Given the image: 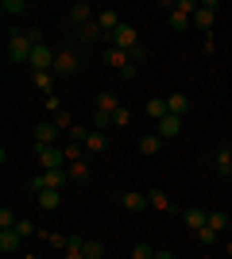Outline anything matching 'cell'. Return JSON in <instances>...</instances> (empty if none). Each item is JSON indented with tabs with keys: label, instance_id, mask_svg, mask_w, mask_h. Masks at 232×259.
<instances>
[{
	"label": "cell",
	"instance_id": "7c38bea8",
	"mask_svg": "<svg viewBox=\"0 0 232 259\" xmlns=\"http://www.w3.org/2000/svg\"><path fill=\"white\" fill-rule=\"evenodd\" d=\"M147 205L159 209V213H182V209L170 201V194H166V190H147Z\"/></svg>",
	"mask_w": 232,
	"mask_h": 259
},
{
	"label": "cell",
	"instance_id": "4dcf8cb0",
	"mask_svg": "<svg viewBox=\"0 0 232 259\" xmlns=\"http://www.w3.org/2000/svg\"><path fill=\"white\" fill-rule=\"evenodd\" d=\"M0 12H4V16H23V12H27V4H23V0H4V4H0Z\"/></svg>",
	"mask_w": 232,
	"mask_h": 259
},
{
	"label": "cell",
	"instance_id": "8fae6325",
	"mask_svg": "<svg viewBox=\"0 0 232 259\" xmlns=\"http://www.w3.org/2000/svg\"><path fill=\"white\" fill-rule=\"evenodd\" d=\"M116 201H120L124 213H144V209H151V205H147V194H135V190H128V194H116Z\"/></svg>",
	"mask_w": 232,
	"mask_h": 259
},
{
	"label": "cell",
	"instance_id": "74e56055",
	"mask_svg": "<svg viewBox=\"0 0 232 259\" xmlns=\"http://www.w3.org/2000/svg\"><path fill=\"white\" fill-rule=\"evenodd\" d=\"M23 35L31 39V47H43V27H23Z\"/></svg>",
	"mask_w": 232,
	"mask_h": 259
},
{
	"label": "cell",
	"instance_id": "ba28073f",
	"mask_svg": "<svg viewBox=\"0 0 232 259\" xmlns=\"http://www.w3.org/2000/svg\"><path fill=\"white\" fill-rule=\"evenodd\" d=\"M194 12H198V4H190V0H178L174 12H170V31H186L190 23H194Z\"/></svg>",
	"mask_w": 232,
	"mask_h": 259
},
{
	"label": "cell",
	"instance_id": "83f0119b",
	"mask_svg": "<svg viewBox=\"0 0 232 259\" xmlns=\"http://www.w3.org/2000/svg\"><path fill=\"white\" fill-rule=\"evenodd\" d=\"M232 225V217H224L221 209H209V228H217V232H228Z\"/></svg>",
	"mask_w": 232,
	"mask_h": 259
},
{
	"label": "cell",
	"instance_id": "44dd1931",
	"mask_svg": "<svg viewBox=\"0 0 232 259\" xmlns=\"http://www.w3.org/2000/svg\"><path fill=\"white\" fill-rule=\"evenodd\" d=\"M93 108H101V112H109V116H112V112L120 108V97H116L112 89H101V93H97V105H93Z\"/></svg>",
	"mask_w": 232,
	"mask_h": 259
},
{
	"label": "cell",
	"instance_id": "4fadbf2b",
	"mask_svg": "<svg viewBox=\"0 0 232 259\" xmlns=\"http://www.w3.org/2000/svg\"><path fill=\"white\" fill-rule=\"evenodd\" d=\"M101 58H105V66H112L116 74H120L124 66L132 62V54H128V51H120V47H105V51H101Z\"/></svg>",
	"mask_w": 232,
	"mask_h": 259
},
{
	"label": "cell",
	"instance_id": "8d00e7d4",
	"mask_svg": "<svg viewBox=\"0 0 232 259\" xmlns=\"http://www.w3.org/2000/svg\"><path fill=\"white\" fill-rule=\"evenodd\" d=\"M43 108H51V112L58 116V112H62V101H58V93H47V97H43Z\"/></svg>",
	"mask_w": 232,
	"mask_h": 259
},
{
	"label": "cell",
	"instance_id": "b9f144b4",
	"mask_svg": "<svg viewBox=\"0 0 232 259\" xmlns=\"http://www.w3.org/2000/svg\"><path fill=\"white\" fill-rule=\"evenodd\" d=\"M132 62H135V66H140V62H147V47H144V43H140V47L132 51Z\"/></svg>",
	"mask_w": 232,
	"mask_h": 259
},
{
	"label": "cell",
	"instance_id": "d6986e66",
	"mask_svg": "<svg viewBox=\"0 0 232 259\" xmlns=\"http://www.w3.org/2000/svg\"><path fill=\"white\" fill-rule=\"evenodd\" d=\"M97 23H101V31H105V35H112L124 20H120V12H116V8H105V12L97 16Z\"/></svg>",
	"mask_w": 232,
	"mask_h": 259
},
{
	"label": "cell",
	"instance_id": "f546056e",
	"mask_svg": "<svg viewBox=\"0 0 232 259\" xmlns=\"http://www.w3.org/2000/svg\"><path fill=\"white\" fill-rule=\"evenodd\" d=\"M109 128H112V116L101 112V108H93V132H109Z\"/></svg>",
	"mask_w": 232,
	"mask_h": 259
},
{
	"label": "cell",
	"instance_id": "30bf717a",
	"mask_svg": "<svg viewBox=\"0 0 232 259\" xmlns=\"http://www.w3.org/2000/svg\"><path fill=\"white\" fill-rule=\"evenodd\" d=\"M62 128H58L55 120H47V124H35V147H55Z\"/></svg>",
	"mask_w": 232,
	"mask_h": 259
},
{
	"label": "cell",
	"instance_id": "6da1fadb",
	"mask_svg": "<svg viewBox=\"0 0 232 259\" xmlns=\"http://www.w3.org/2000/svg\"><path fill=\"white\" fill-rule=\"evenodd\" d=\"M70 43H74L77 54H81V51H89V47H97V43H109V35L101 31V23L93 20V23H81V27L70 35Z\"/></svg>",
	"mask_w": 232,
	"mask_h": 259
},
{
	"label": "cell",
	"instance_id": "60d3db41",
	"mask_svg": "<svg viewBox=\"0 0 232 259\" xmlns=\"http://www.w3.org/2000/svg\"><path fill=\"white\" fill-rule=\"evenodd\" d=\"M217 51V39H213V35H201V54H213Z\"/></svg>",
	"mask_w": 232,
	"mask_h": 259
},
{
	"label": "cell",
	"instance_id": "5b68a950",
	"mask_svg": "<svg viewBox=\"0 0 232 259\" xmlns=\"http://www.w3.org/2000/svg\"><path fill=\"white\" fill-rule=\"evenodd\" d=\"M217 12H221V4H217V0H205V4H198V12H194V27H198L201 35H213Z\"/></svg>",
	"mask_w": 232,
	"mask_h": 259
},
{
	"label": "cell",
	"instance_id": "ac0fdd59",
	"mask_svg": "<svg viewBox=\"0 0 232 259\" xmlns=\"http://www.w3.org/2000/svg\"><path fill=\"white\" fill-rule=\"evenodd\" d=\"M101 151H109V132H89L85 155H101Z\"/></svg>",
	"mask_w": 232,
	"mask_h": 259
},
{
	"label": "cell",
	"instance_id": "52a82bcc",
	"mask_svg": "<svg viewBox=\"0 0 232 259\" xmlns=\"http://www.w3.org/2000/svg\"><path fill=\"white\" fill-rule=\"evenodd\" d=\"M109 47H120V51L132 54L135 47H140V35H135V27H132V23H120V27L109 35Z\"/></svg>",
	"mask_w": 232,
	"mask_h": 259
},
{
	"label": "cell",
	"instance_id": "8992f818",
	"mask_svg": "<svg viewBox=\"0 0 232 259\" xmlns=\"http://www.w3.org/2000/svg\"><path fill=\"white\" fill-rule=\"evenodd\" d=\"M35 155H39V166H43V170H62V166H66L62 143H55V147H35Z\"/></svg>",
	"mask_w": 232,
	"mask_h": 259
},
{
	"label": "cell",
	"instance_id": "9a60e30c",
	"mask_svg": "<svg viewBox=\"0 0 232 259\" xmlns=\"http://www.w3.org/2000/svg\"><path fill=\"white\" fill-rule=\"evenodd\" d=\"M182 221H186V228H205L209 225V209H198V205H190V209H182Z\"/></svg>",
	"mask_w": 232,
	"mask_h": 259
},
{
	"label": "cell",
	"instance_id": "7bdbcfd3",
	"mask_svg": "<svg viewBox=\"0 0 232 259\" xmlns=\"http://www.w3.org/2000/svg\"><path fill=\"white\" fill-rule=\"evenodd\" d=\"M62 259H85V251H81V248H66V255H62Z\"/></svg>",
	"mask_w": 232,
	"mask_h": 259
},
{
	"label": "cell",
	"instance_id": "d6a6232c",
	"mask_svg": "<svg viewBox=\"0 0 232 259\" xmlns=\"http://www.w3.org/2000/svg\"><path fill=\"white\" fill-rule=\"evenodd\" d=\"M128 120H132V112H128V108H116V112H112V128H128Z\"/></svg>",
	"mask_w": 232,
	"mask_h": 259
},
{
	"label": "cell",
	"instance_id": "ffe728a7",
	"mask_svg": "<svg viewBox=\"0 0 232 259\" xmlns=\"http://www.w3.org/2000/svg\"><path fill=\"white\" fill-rule=\"evenodd\" d=\"M35 201H39V209L55 213V209L62 205V190H43V194H35Z\"/></svg>",
	"mask_w": 232,
	"mask_h": 259
},
{
	"label": "cell",
	"instance_id": "277c9868",
	"mask_svg": "<svg viewBox=\"0 0 232 259\" xmlns=\"http://www.w3.org/2000/svg\"><path fill=\"white\" fill-rule=\"evenodd\" d=\"M81 23H93V4H85V0L70 4V12L62 16V27H66V35H74Z\"/></svg>",
	"mask_w": 232,
	"mask_h": 259
},
{
	"label": "cell",
	"instance_id": "7402d4cb",
	"mask_svg": "<svg viewBox=\"0 0 232 259\" xmlns=\"http://www.w3.org/2000/svg\"><path fill=\"white\" fill-rule=\"evenodd\" d=\"M163 151V136L151 132V136H140V155H159Z\"/></svg>",
	"mask_w": 232,
	"mask_h": 259
},
{
	"label": "cell",
	"instance_id": "f35d334b",
	"mask_svg": "<svg viewBox=\"0 0 232 259\" xmlns=\"http://www.w3.org/2000/svg\"><path fill=\"white\" fill-rule=\"evenodd\" d=\"M55 124H58V128H62V132H70V128H74V116H70L66 108H62V112H58V116H55Z\"/></svg>",
	"mask_w": 232,
	"mask_h": 259
},
{
	"label": "cell",
	"instance_id": "ee69618b",
	"mask_svg": "<svg viewBox=\"0 0 232 259\" xmlns=\"http://www.w3.org/2000/svg\"><path fill=\"white\" fill-rule=\"evenodd\" d=\"M155 259H174V251H166V248H159V251H155Z\"/></svg>",
	"mask_w": 232,
	"mask_h": 259
},
{
	"label": "cell",
	"instance_id": "7a4b0ae2",
	"mask_svg": "<svg viewBox=\"0 0 232 259\" xmlns=\"http://www.w3.org/2000/svg\"><path fill=\"white\" fill-rule=\"evenodd\" d=\"M77 70H81V54H77L74 43H66L62 51L55 54V70H51V74H55V77H74Z\"/></svg>",
	"mask_w": 232,
	"mask_h": 259
},
{
	"label": "cell",
	"instance_id": "836d02e7",
	"mask_svg": "<svg viewBox=\"0 0 232 259\" xmlns=\"http://www.w3.org/2000/svg\"><path fill=\"white\" fill-rule=\"evenodd\" d=\"M16 225H20V217L12 213L8 205H4V209H0V228H16Z\"/></svg>",
	"mask_w": 232,
	"mask_h": 259
},
{
	"label": "cell",
	"instance_id": "484cf974",
	"mask_svg": "<svg viewBox=\"0 0 232 259\" xmlns=\"http://www.w3.org/2000/svg\"><path fill=\"white\" fill-rule=\"evenodd\" d=\"M166 112H170V108H166V101H163V97H151V101H147V116H151L155 124H159Z\"/></svg>",
	"mask_w": 232,
	"mask_h": 259
},
{
	"label": "cell",
	"instance_id": "9c48e42d",
	"mask_svg": "<svg viewBox=\"0 0 232 259\" xmlns=\"http://www.w3.org/2000/svg\"><path fill=\"white\" fill-rule=\"evenodd\" d=\"M213 166H217V174L224 182H232V143H217L213 147Z\"/></svg>",
	"mask_w": 232,
	"mask_h": 259
},
{
	"label": "cell",
	"instance_id": "7dc6e473",
	"mask_svg": "<svg viewBox=\"0 0 232 259\" xmlns=\"http://www.w3.org/2000/svg\"><path fill=\"white\" fill-rule=\"evenodd\" d=\"M201 259H213V255H201Z\"/></svg>",
	"mask_w": 232,
	"mask_h": 259
},
{
	"label": "cell",
	"instance_id": "d590c367",
	"mask_svg": "<svg viewBox=\"0 0 232 259\" xmlns=\"http://www.w3.org/2000/svg\"><path fill=\"white\" fill-rule=\"evenodd\" d=\"M85 140H89V128L74 124V128H70V143H85Z\"/></svg>",
	"mask_w": 232,
	"mask_h": 259
},
{
	"label": "cell",
	"instance_id": "3957f363",
	"mask_svg": "<svg viewBox=\"0 0 232 259\" xmlns=\"http://www.w3.org/2000/svg\"><path fill=\"white\" fill-rule=\"evenodd\" d=\"M31 39L20 31V27H12L8 31V62H16V66H23V62H31Z\"/></svg>",
	"mask_w": 232,
	"mask_h": 259
},
{
	"label": "cell",
	"instance_id": "5bb4252c",
	"mask_svg": "<svg viewBox=\"0 0 232 259\" xmlns=\"http://www.w3.org/2000/svg\"><path fill=\"white\" fill-rule=\"evenodd\" d=\"M182 124H186L182 116H170V112H166V116L159 120V128H155V132H159L163 140H174V136H182Z\"/></svg>",
	"mask_w": 232,
	"mask_h": 259
},
{
	"label": "cell",
	"instance_id": "bcb514c9",
	"mask_svg": "<svg viewBox=\"0 0 232 259\" xmlns=\"http://www.w3.org/2000/svg\"><path fill=\"white\" fill-rule=\"evenodd\" d=\"M23 259H39V255H23Z\"/></svg>",
	"mask_w": 232,
	"mask_h": 259
},
{
	"label": "cell",
	"instance_id": "2e32d148",
	"mask_svg": "<svg viewBox=\"0 0 232 259\" xmlns=\"http://www.w3.org/2000/svg\"><path fill=\"white\" fill-rule=\"evenodd\" d=\"M166 108H170V116H182V120H186L194 105H190L186 93H170V97H166Z\"/></svg>",
	"mask_w": 232,
	"mask_h": 259
},
{
	"label": "cell",
	"instance_id": "603a6c76",
	"mask_svg": "<svg viewBox=\"0 0 232 259\" xmlns=\"http://www.w3.org/2000/svg\"><path fill=\"white\" fill-rule=\"evenodd\" d=\"M47 174V186H51V190H66L70 186V170L66 166H62V170H43Z\"/></svg>",
	"mask_w": 232,
	"mask_h": 259
},
{
	"label": "cell",
	"instance_id": "d4e9b609",
	"mask_svg": "<svg viewBox=\"0 0 232 259\" xmlns=\"http://www.w3.org/2000/svg\"><path fill=\"white\" fill-rule=\"evenodd\" d=\"M31 85L47 97V93H55V74H31Z\"/></svg>",
	"mask_w": 232,
	"mask_h": 259
},
{
	"label": "cell",
	"instance_id": "4316f807",
	"mask_svg": "<svg viewBox=\"0 0 232 259\" xmlns=\"http://www.w3.org/2000/svg\"><path fill=\"white\" fill-rule=\"evenodd\" d=\"M194 236H198V244H201V248H213V244L221 240V232H217V228H209V225H205V228H198Z\"/></svg>",
	"mask_w": 232,
	"mask_h": 259
},
{
	"label": "cell",
	"instance_id": "e575fe53",
	"mask_svg": "<svg viewBox=\"0 0 232 259\" xmlns=\"http://www.w3.org/2000/svg\"><path fill=\"white\" fill-rule=\"evenodd\" d=\"M132 259H155V248H151V244H135V248H132Z\"/></svg>",
	"mask_w": 232,
	"mask_h": 259
},
{
	"label": "cell",
	"instance_id": "f1b7e54d",
	"mask_svg": "<svg viewBox=\"0 0 232 259\" xmlns=\"http://www.w3.org/2000/svg\"><path fill=\"white\" fill-rule=\"evenodd\" d=\"M81 251H85V259H105V244H101V240H85Z\"/></svg>",
	"mask_w": 232,
	"mask_h": 259
},
{
	"label": "cell",
	"instance_id": "f6af8a7d",
	"mask_svg": "<svg viewBox=\"0 0 232 259\" xmlns=\"http://www.w3.org/2000/svg\"><path fill=\"white\" fill-rule=\"evenodd\" d=\"M224 255H228V259H232V244H224Z\"/></svg>",
	"mask_w": 232,
	"mask_h": 259
},
{
	"label": "cell",
	"instance_id": "c3c4849f",
	"mask_svg": "<svg viewBox=\"0 0 232 259\" xmlns=\"http://www.w3.org/2000/svg\"><path fill=\"white\" fill-rule=\"evenodd\" d=\"M228 232H232V225H228Z\"/></svg>",
	"mask_w": 232,
	"mask_h": 259
},
{
	"label": "cell",
	"instance_id": "1f68e13d",
	"mask_svg": "<svg viewBox=\"0 0 232 259\" xmlns=\"http://www.w3.org/2000/svg\"><path fill=\"white\" fill-rule=\"evenodd\" d=\"M47 244H51V248H58V251H66V248H70V236H66V232H47Z\"/></svg>",
	"mask_w": 232,
	"mask_h": 259
},
{
	"label": "cell",
	"instance_id": "cb8c5ba5",
	"mask_svg": "<svg viewBox=\"0 0 232 259\" xmlns=\"http://www.w3.org/2000/svg\"><path fill=\"white\" fill-rule=\"evenodd\" d=\"M66 170H70V182H77V186H81V182H89V159H81V162H70Z\"/></svg>",
	"mask_w": 232,
	"mask_h": 259
},
{
	"label": "cell",
	"instance_id": "ab89813d",
	"mask_svg": "<svg viewBox=\"0 0 232 259\" xmlns=\"http://www.w3.org/2000/svg\"><path fill=\"white\" fill-rule=\"evenodd\" d=\"M135 77H140V70H135V62H128L120 70V81H135Z\"/></svg>",
	"mask_w": 232,
	"mask_h": 259
},
{
	"label": "cell",
	"instance_id": "e0dca14e",
	"mask_svg": "<svg viewBox=\"0 0 232 259\" xmlns=\"http://www.w3.org/2000/svg\"><path fill=\"white\" fill-rule=\"evenodd\" d=\"M20 232H16V228H0V251H4V255H16V251H20Z\"/></svg>",
	"mask_w": 232,
	"mask_h": 259
}]
</instances>
